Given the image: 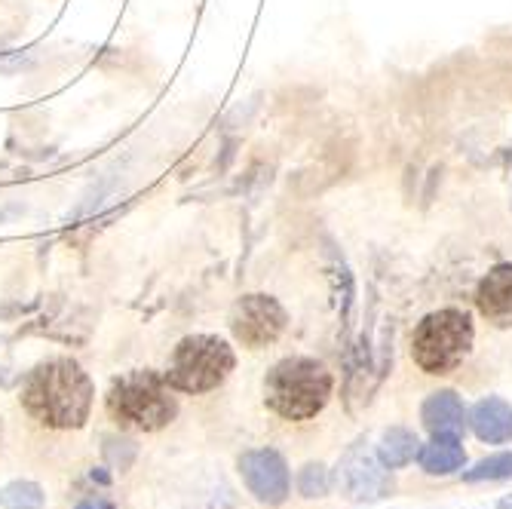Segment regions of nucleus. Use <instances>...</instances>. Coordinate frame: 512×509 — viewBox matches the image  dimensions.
Wrapping results in <instances>:
<instances>
[{
	"mask_svg": "<svg viewBox=\"0 0 512 509\" xmlns=\"http://www.w3.org/2000/svg\"><path fill=\"white\" fill-rule=\"evenodd\" d=\"M22 408L46 430H80L92 411V381L68 359H46L25 378Z\"/></svg>",
	"mask_w": 512,
	"mask_h": 509,
	"instance_id": "1",
	"label": "nucleus"
},
{
	"mask_svg": "<svg viewBox=\"0 0 512 509\" xmlns=\"http://www.w3.org/2000/svg\"><path fill=\"white\" fill-rule=\"evenodd\" d=\"M332 396V375L307 356L276 362L264 381V402L286 421H310Z\"/></svg>",
	"mask_w": 512,
	"mask_h": 509,
	"instance_id": "2",
	"label": "nucleus"
},
{
	"mask_svg": "<svg viewBox=\"0 0 512 509\" xmlns=\"http://www.w3.org/2000/svg\"><path fill=\"white\" fill-rule=\"evenodd\" d=\"M105 405L120 427L142 433H157L169 427L178 414L172 384L166 381V375H157L151 368H138V372L117 378L105 396Z\"/></svg>",
	"mask_w": 512,
	"mask_h": 509,
	"instance_id": "3",
	"label": "nucleus"
},
{
	"mask_svg": "<svg viewBox=\"0 0 512 509\" xmlns=\"http://www.w3.org/2000/svg\"><path fill=\"white\" fill-rule=\"evenodd\" d=\"M237 356L218 335H191L184 338L166 368V381L178 393H209L234 372Z\"/></svg>",
	"mask_w": 512,
	"mask_h": 509,
	"instance_id": "4",
	"label": "nucleus"
},
{
	"mask_svg": "<svg viewBox=\"0 0 512 509\" xmlns=\"http://www.w3.org/2000/svg\"><path fill=\"white\" fill-rule=\"evenodd\" d=\"M473 347V322L463 310L430 313L414 332L411 359L427 375H451Z\"/></svg>",
	"mask_w": 512,
	"mask_h": 509,
	"instance_id": "5",
	"label": "nucleus"
},
{
	"mask_svg": "<svg viewBox=\"0 0 512 509\" xmlns=\"http://www.w3.org/2000/svg\"><path fill=\"white\" fill-rule=\"evenodd\" d=\"M338 485L356 503H375V500L390 497L393 476H390V467H384V460L375 451H371V448H365L359 442L341 460V467H338Z\"/></svg>",
	"mask_w": 512,
	"mask_h": 509,
	"instance_id": "6",
	"label": "nucleus"
},
{
	"mask_svg": "<svg viewBox=\"0 0 512 509\" xmlns=\"http://www.w3.org/2000/svg\"><path fill=\"white\" fill-rule=\"evenodd\" d=\"M240 476L249 494L264 506H283L292 491L286 457L273 448H252L240 457Z\"/></svg>",
	"mask_w": 512,
	"mask_h": 509,
	"instance_id": "7",
	"label": "nucleus"
},
{
	"mask_svg": "<svg viewBox=\"0 0 512 509\" xmlns=\"http://www.w3.org/2000/svg\"><path fill=\"white\" fill-rule=\"evenodd\" d=\"M230 329H234L240 344L261 350L283 335L286 310L267 295H249V298L234 304V313H230Z\"/></svg>",
	"mask_w": 512,
	"mask_h": 509,
	"instance_id": "8",
	"label": "nucleus"
},
{
	"mask_svg": "<svg viewBox=\"0 0 512 509\" xmlns=\"http://www.w3.org/2000/svg\"><path fill=\"white\" fill-rule=\"evenodd\" d=\"M476 304L485 319H491L494 326H512V267H494L485 280L479 283Z\"/></svg>",
	"mask_w": 512,
	"mask_h": 509,
	"instance_id": "9",
	"label": "nucleus"
},
{
	"mask_svg": "<svg viewBox=\"0 0 512 509\" xmlns=\"http://www.w3.org/2000/svg\"><path fill=\"white\" fill-rule=\"evenodd\" d=\"M421 418L433 436H460L467 427V411H463L460 396L451 390L433 393L421 408Z\"/></svg>",
	"mask_w": 512,
	"mask_h": 509,
	"instance_id": "10",
	"label": "nucleus"
},
{
	"mask_svg": "<svg viewBox=\"0 0 512 509\" xmlns=\"http://www.w3.org/2000/svg\"><path fill=\"white\" fill-rule=\"evenodd\" d=\"M470 427L482 442H491V445L509 442L512 439V405L497 396L476 402V408L470 411Z\"/></svg>",
	"mask_w": 512,
	"mask_h": 509,
	"instance_id": "11",
	"label": "nucleus"
},
{
	"mask_svg": "<svg viewBox=\"0 0 512 509\" xmlns=\"http://www.w3.org/2000/svg\"><path fill=\"white\" fill-rule=\"evenodd\" d=\"M417 460L430 476H451L467 464V451H463L457 436H433L430 445L417 451Z\"/></svg>",
	"mask_w": 512,
	"mask_h": 509,
	"instance_id": "12",
	"label": "nucleus"
},
{
	"mask_svg": "<svg viewBox=\"0 0 512 509\" xmlns=\"http://www.w3.org/2000/svg\"><path fill=\"white\" fill-rule=\"evenodd\" d=\"M417 451H421V442H417V436L405 427H393L381 436V445H378V457L384 460V467L390 470H402L408 467L411 460L417 457Z\"/></svg>",
	"mask_w": 512,
	"mask_h": 509,
	"instance_id": "13",
	"label": "nucleus"
},
{
	"mask_svg": "<svg viewBox=\"0 0 512 509\" xmlns=\"http://www.w3.org/2000/svg\"><path fill=\"white\" fill-rule=\"evenodd\" d=\"M512 479V451H500V454H491L473 470H463V482H506Z\"/></svg>",
	"mask_w": 512,
	"mask_h": 509,
	"instance_id": "14",
	"label": "nucleus"
},
{
	"mask_svg": "<svg viewBox=\"0 0 512 509\" xmlns=\"http://www.w3.org/2000/svg\"><path fill=\"white\" fill-rule=\"evenodd\" d=\"M0 506L4 509H43V491L34 482H13L0 491Z\"/></svg>",
	"mask_w": 512,
	"mask_h": 509,
	"instance_id": "15",
	"label": "nucleus"
},
{
	"mask_svg": "<svg viewBox=\"0 0 512 509\" xmlns=\"http://www.w3.org/2000/svg\"><path fill=\"white\" fill-rule=\"evenodd\" d=\"M298 491L304 497H325L329 494V470H325L322 464H307L298 476Z\"/></svg>",
	"mask_w": 512,
	"mask_h": 509,
	"instance_id": "16",
	"label": "nucleus"
},
{
	"mask_svg": "<svg viewBox=\"0 0 512 509\" xmlns=\"http://www.w3.org/2000/svg\"><path fill=\"white\" fill-rule=\"evenodd\" d=\"M80 509H114V506H111V503H96V500H86Z\"/></svg>",
	"mask_w": 512,
	"mask_h": 509,
	"instance_id": "17",
	"label": "nucleus"
},
{
	"mask_svg": "<svg viewBox=\"0 0 512 509\" xmlns=\"http://www.w3.org/2000/svg\"><path fill=\"white\" fill-rule=\"evenodd\" d=\"M497 509H512V494L500 497V500H497Z\"/></svg>",
	"mask_w": 512,
	"mask_h": 509,
	"instance_id": "18",
	"label": "nucleus"
},
{
	"mask_svg": "<svg viewBox=\"0 0 512 509\" xmlns=\"http://www.w3.org/2000/svg\"><path fill=\"white\" fill-rule=\"evenodd\" d=\"M0 436H4V427H0Z\"/></svg>",
	"mask_w": 512,
	"mask_h": 509,
	"instance_id": "19",
	"label": "nucleus"
}]
</instances>
